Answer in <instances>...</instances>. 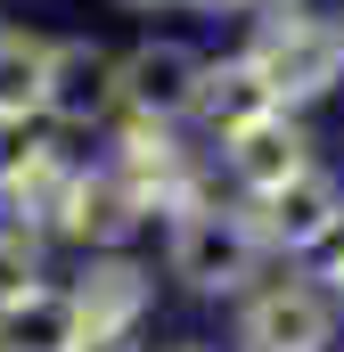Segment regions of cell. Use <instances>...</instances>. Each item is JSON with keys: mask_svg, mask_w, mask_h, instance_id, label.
I'll return each mask as SVG.
<instances>
[{"mask_svg": "<svg viewBox=\"0 0 344 352\" xmlns=\"http://www.w3.org/2000/svg\"><path fill=\"white\" fill-rule=\"evenodd\" d=\"M262 254H270V246H262V230H255V213H246L238 188H230V197L213 188L205 205H189V213L164 221V270L189 295H246Z\"/></svg>", "mask_w": 344, "mask_h": 352, "instance_id": "6da1fadb", "label": "cell"}, {"mask_svg": "<svg viewBox=\"0 0 344 352\" xmlns=\"http://www.w3.org/2000/svg\"><path fill=\"white\" fill-rule=\"evenodd\" d=\"M246 58L262 66V82L279 90V107H312V98H336L344 90V33H336V8H262L255 33H246Z\"/></svg>", "mask_w": 344, "mask_h": 352, "instance_id": "7a4b0ae2", "label": "cell"}, {"mask_svg": "<svg viewBox=\"0 0 344 352\" xmlns=\"http://www.w3.org/2000/svg\"><path fill=\"white\" fill-rule=\"evenodd\" d=\"M115 131V148H107V164H115V180L148 205V221L156 213H189V205H205L213 197V173L197 164V148L180 140V123H148V115H115L107 123Z\"/></svg>", "mask_w": 344, "mask_h": 352, "instance_id": "3957f363", "label": "cell"}, {"mask_svg": "<svg viewBox=\"0 0 344 352\" xmlns=\"http://www.w3.org/2000/svg\"><path fill=\"white\" fill-rule=\"evenodd\" d=\"M140 221H148V205L115 180V164H74L66 188H58V205H50V238L74 246V254H115V246H131Z\"/></svg>", "mask_w": 344, "mask_h": 352, "instance_id": "277c9868", "label": "cell"}, {"mask_svg": "<svg viewBox=\"0 0 344 352\" xmlns=\"http://www.w3.org/2000/svg\"><path fill=\"white\" fill-rule=\"evenodd\" d=\"M336 344V295L320 278H270L238 311V352H328Z\"/></svg>", "mask_w": 344, "mask_h": 352, "instance_id": "5b68a950", "label": "cell"}, {"mask_svg": "<svg viewBox=\"0 0 344 352\" xmlns=\"http://www.w3.org/2000/svg\"><path fill=\"white\" fill-rule=\"evenodd\" d=\"M115 58L123 50H107V41H50V82H41V123H58V131H107L115 115H123V90H115Z\"/></svg>", "mask_w": 344, "mask_h": 352, "instance_id": "8992f818", "label": "cell"}, {"mask_svg": "<svg viewBox=\"0 0 344 352\" xmlns=\"http://www.w3.org/2000/svg\"><path fill=\"white\" fill-rule=\"evenodd\" d=\"M197 74H205V50L197 41H172L148 33L115 58V90H123V115H148V123H189L197 107Z\"/></svg>", "mask_w": 344, "mask_h": 352, "instance_id": "52a82bcc", "label": "cell"}, {"mask_svg": "<svg viewBox=\"0 0 344 352\" xmlns=\"http://www.w3.org/2000/svg\"><path fill=\"white\" fill-rule=\"evenodd\" d=\"M246 213H255V230H262L270 254H295V246H312V238L344 213V180L328 173V164H303L295 180H279V188L246 197Z\"/></svg>", "mask_w": 344, "mask_h": 352, "instance_id": "ba28073f", "label": "cell"}, {"mask_svg": "<svg viewBox=\"0 0 344 352\" xmlns=\"http://www.w3.org/2000/svg\"><path fill=\"white\" fill-rule=\"evenodd\" d=\"M303 164H312V131H303V115H295V107H270L262 123H246V131H230V140H222V173H230L238 197H262V188L295 180Z\"/></svg>", "mask_w": 344, "mask_h": 352, "instance_id": "9c48e42d", "label": "cell"}, {"mask_svg": "<svg viewBox=\"0 0 344 352\" xmlns=\"http://www.w3.org/2000/svg\"><path fill=\"white\" fill-rule=\"evenodd\" d=\"M66 295H74L83 328L115 336V328H140V320H148V303H156V270L140 263L131 246H115V254H83V278H74Z\"/></svg>", "mask_w": 344, "mask_h": 352, "instance_id": "30bf717a", "label": "cell"}, {"mask_svg": "<svg viewBox=\"0 0 344 352\" xmlns=\"http://www.w3.org/2000/svg\"><path fill=\"white\" fill-rule=\"evenodd\" d=\"M279 107V90L262 82V66L246 50H222V58H205V74H197V107H189V123H205L213 140H230V131H246Z\"/></svg>", "mask_w": 344, "mask_h": 352, "instance_id": "8fae6325", "label": "cell"}, {"mask_svg": "<svg viewBox=\"0 0 344 352\" xmlns=\"http://www.w3.org/2000/svg\"><path fill=\"white\" fill-rule=\"evenodd\" d=\"M90 328L66 287H25L0 303V352H74Z\"/></svg>", "mask_w": 344, "mask_h": 352, "instance_id": "7c38bea8", "label": "cell"}, {"mask_svg": "<svg viewBox=\"0 0 344 352\" xmlns=\"http://www.w3.org/2000/svg\"><path fill=\"white\" fill-rule=\"evenodd\" d=\"M41 82H50V41L0 25V115H41Z\"/></svg>", "mask_w": 344, "mask_h": 352, "instance_id": "4fadbf2b", "label": "cell"}, {"mask_svg": "<svg viewBox=\"0 0 344 352\" xmlns=\"http://www.w3.org/2000/svg\"><path fill=\"white\" fill-rule=\"evenodd\" d=\"M41 254H50V230L25 221V213H0V303L41 287Z\"/></svg>", "mask_w": 344, "mask_h": 352, "instance_id": "5bb4252c", "label": "cell"}, {"mask_svg": "<svg viewBox=\"0 0 344 352\" xmlns=\"http://www.w3.org/2000/svg\"><path fill=\"white\" fill-rule=\"evenodd\" d=\"M287 263L303 270V278H320V287H336V270H344V213L328 221V230H320V238H312V246H295Z\"/></svg>", "mask_w": 344, "mask_h": 352, "instance_id": "9a60e30c", "label": "cell"}, {"mask_svg": "<svg viewBox=\"0 0 344 352\" xmlns=\"http://www.w3.org/2000/svg\"><path fill=\"white\" fill-rule=\"evenodd\" d=\"M74 352H140V328H115V336H98V328H90Z\"/></svg>", "mask_w": 344, "mask_h": 352, "instance_id": "2e32d148", "label": "cell"}, {"mask_svg": "<svg viewBox=\"0 0 344 352\" xmlns=\"http://www.w3.org/2000/svg\"><path fill=\"white\" fill-rule=\"evenodd\" d=\"M180 8H197V16H238V0H180Z\"/></svg>", "mask_w": 344, "mask_h": 352, "instance_id": "e0dca14e", "label": "cell"}, {"mask_svg": "<svg viewBox=\"0 0 344 352\" xmlns=\"http://www.w3.org/2000/svg\"><path fill=\"white\" fill-rule=\"evenodd\" d=\"M115 8H131V16H156V8H180V0H115Z\"/></svg>", "mask_w": 344, "mask_h": 352, "instance_id": "ac0fdd59", "label": "cell"}, {"mask_svg": "<svg viewBox=\"0 0 344 352\" xmlns=\"http://www.w3.org/2000/svg\"><path fill=\"white\" fill-rule=\"evenodd\" d=\"M262 8H295V0H238V16H262Z\"/></svg>", "mask_w": 344, "mask_h": 352, "instance_id": "d6986e66", "label": "cell"}, {"mask_svg": "<svg viewBox=\"0 0 344 352\" xmlns=\"http://www.w3.org/2000/svg\"><path fill=\"white\" fill-rule=\"evenodd\" d=\"M164 352H222V344H164Z\"/></svg>", "mask_w": 344, "mask_h": 352, "instance_id": "ffe728a7", "label": "cell"}, {"mask_svg": "<svg viewBox=\"0 0 344 352\" xmlns=\"http://www.w3.org/2000/svg\"><path fill=\"white\" fill-rule=\"evenodd\" d=\"M328 295H336V303H344V270H336V287H328Z\"/></svg>", "mask_w": 344, "mask_h": 352, "instance_id": "44dd1931", "label": "cell"}, {"mask_svg": "<svg viewBox=\"0 0 344 352\" xmlns=\"http://www.w3.org/2000/svg\"><path fill=\"white\" fill-rule=\"evenodd\" d=\"M336 33H344V8H336Z\"/></svg>", "mask_w": 344, "mask_h": 352, "instance_id": "7402d4cb", "label": "cell"}, {"mask_svg": "<svg viewBox=\"0 0 344 352\" xmlns=\"http://www.w3.org/2000/svg\"><path fill=\"white\" fill-rule=\"evenodd\" d=\"M0 213H8V197H0Z\"/></svg>", "mask_w": 344, "mask_h": 352, "instance_id": "603a6c76", "label": "cell"}]
</instances>
